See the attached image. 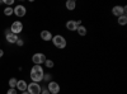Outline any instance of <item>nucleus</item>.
Instances as JSON below:
<instances>
[{
  "mask_svg": "<svg viewBox=\"0 0 127 94\" xmlns=\"http://www.w3.org/2000/svg\"><path fill=\"white\" fill-rule=\"evenodd\" d=\"M43 75H45V71L42 69L41 65H33V67L31 69V79L33 83H39L43 80Z\"/></svg>",
  "mask_w": 127,
  "mask_h": 94,
  "instance_id": "nucleus-1",
  "label": "nucleus"
},
{
  "mask_svg": "<svg viewBox=\"0 0 127 94\" xmlns=\"http://www.w3.org/2000/svg\"><path fill=\"white\" fill-rule=\"evenodd\" d=\"M52 43H54V46L56 47V48H59V50H62V48H65L66 47V39H65V37L64 36H61V34H56V36H54L52 37Z\"/></svg>",
  "mask_w": 127,
  "mask_h": 94,
  "instance_id": "nucleus-2",
  "label": "nucleus"
},
{
  "mask_svg": "<svg viewBox=\"0 0 127 94\" xmlns=\"http://www.w3.org/2000/svg\"><path fill=\"white\" fill-rule=\"evenodd\" d=\"M27 92L29 94H41L42 92V87L38 84V83H29L28 87H27Z\"/></svg>",
  "mask_w": 127,
  "mask_h": 94,
  "instance_id": "nucleus-3",
  "label": "nucleus"
},
{
  "mask_svg": "<svg viewBox=\"0 0 127 94\" xmlns=\"http://www.w3.org/2000/svg\"><path fill=\"white\" fill-rule=\"evenodd\" d=\"M126 12H127V8L126 6H121V5H116L112 8V14L114 17H122V15H126Z\"/></svg>",
  "mask_w": 127,
  "mask_h": 94,
  "instance_id": "nucleus-4",
  "label": "nucleus"
},
{
  "mask_svg": "<svg viewBox=\"0 0 127 94\" xmlns=\"http://www.w3.org/2000/svg\"><path fill=\"white\" fill-rule=\"evenodd\" d=\"M79 26H81V20H67L65 24L66 29L70 31V32H75Z\"/></svg>",
  "mask_w": 127,
  "mask_h": 94,
  "instance_id": "nucleus-5",
  "label": "nucleus"
},
{
  "mask_svg": "<svg viewBox=\"0 0 127 94\" xmlns=\"http://www.w3.org/2000/svg\"><path fill=\"white\" fill-rule=\"evenodd\" d=\"M23 31V24L22 22H19V20H15V22L12 23V27H10V32L13 34H18Z\"/></svg>",
  "mask_w": 127,
  "mask_h": 94,
  "instance_id": "nucleus-6",
  "label": "nucleus"
},
{
  "mask_svg": "<svg viewBox=\"0 0 127 94\" xmlns=\"http://www.w3.org/2000/svg\"><path fill=\"white\" fill-rule=\"evenodd\" d=\"M47 90H48L51 94H59L60 90H61V88H60V85H59V83H56V81H50Z\"/></svg>",
  "mask_w": 127,
  "mask_h": 94,
  "instance_id": "nucleus-7",
  "label": "nucleus"
},
{
  "mask_svg": "<svg viewBox=\"0 0 127 94\" xmlns=\"http://www.w3.org/2000/svg\"><path fill=\"white\" fill-rule=\"evenodd\" d=\"M32 61H33L34 65H42L46 61V56L43 54H34L32 56Z\"/></svg>",
  "mask_w": 127,
  "mask_h": 94,
  "instance_id": "nucleus-8",
  "label": "nucleus"
},
{
  "mask_svg": "<svg viewBox=\"0 0 127 94\" xmlns=\"http://www.w3.org/2000/svg\"><path fill=\"white\" fill-rule=\"evenodd\" d=\"M27 13V9L24 5H17L15 8H13V14H15L17 17H24Z\"/></svg>",
  "mask_w": 127,
  "mask_h": 94,
  "instance_id": "nucleus-9",
  "label": "nucleus"
},
{
  "mask_svg": "<svg viewBox=\"0 0 127 94\" xmlns=\"http://www.w3.org/2000/svg\"><path fill=\"white\" fill-rule=\"evenodd\" d=\"M27 87H28V84H27L26 80H18L15 89H18L19 92H26L27 90Z\"/></svg>",
  "mask_w": 127,
  "mask_h": 94,
  "instance_id": "nucleus-10",
  "label": "nucleus"
},
{
  "mask_svg": "<svg viewBox=\"0 0 127 94\" xmlns=\"http://www.w3.org/2000/svg\"><path fill=\"white\" fill-rule=\"evenodd\" d=\"M52 37H54L52 33L50 32V31H47V29H45V31H42V32H41V38L43 41H51Z\"/></svg>",
  "mask_w": 127,
  "mask_h": 94,
  "instance_id": "nucleus-11",
  "label": "nucleus"
},
{
  "mask_svg": "<svg viewBox=\"0 0 127 94\" xmlns=\"http://www.w3.org/2000/svg\"><path fill=\"white\" fill-rule=\"evenodd\" d=\"M66 9L69 10V12H72V10H75L76 8V3H75V0H67L66 4H65Z\"/></svg>",
  "mask_w": 127,
  "mask_h": 94,
  "instance_id": "nucleus-12",
  "label": "nucleus"
},
{
  "mask_svg": "<svg viewBox=\"0 0 127 94\" xmlns=\"http://www.w3.org/2000/svg\"><path fill=\"white\" fill-rule=\"evenodd\" d=\"M5 38H6V41L9 43H15L17 41H18V36L17 34H13V33H9L8 36H5Z\"/></svg>",
  "mask_w": 127,
  "mask_h": 94,
  "instance_id": "nucleus-13",
  "label": "nucleus"
},
{
  "mask_svg": "<svg viewBox=\"0 0 127 94\" xmlns=\"http://www.w3.org/2000/svg\"><path fill=\"white\" fill-rule=\"evenodd\" d=\"M76 32H78V34L79 36H87V33H88V31H87V27H84V26H79L78 27V29H76Z\"/></svg>",
  "mask_w": 127,
  "mask_h": 94,
  "instance_id": "nucleus-14",
  "label": "nucleus"
},
{
  "mask_svg": "<svg viewBox=\"0 0 127 94\" xmlns=\"http://www.w3.org/2000/svg\"><path fill=\"white\" fill-rule=\"evenodd\" d=\"M43 64H45V66H46L47 69H52V67L55 66V62L52 61V60H50V59H46V61L43 62Z\"/></svg>",
  "mask_w": 127,
  "mask_h": 94,
  "instance_id": "nucleus-15",
  "label": "nucleus"
},
{
  "mask_svg": "<svg viewBox=\"0 0 127 94\" xmlns=\"http://www.w3.org/2000/svg\"><path fill=\"white\" fill-rule=\"evenodd\" d=\"M118 24H120V26H126V24H127V15L118 17Z\"/></svg>",
  "mask_w": 127,
  "mask_h": 94,
  "instance_id": "nucleus-16",
  "label": "nucleus"
},
{
  "mask_svg": "<svg viewBox=\"0 0 127 94\" xmlns=\"http://www.w3.org/2000/svg\"><path fill=\"white\" fill-rule=\"evenodd\" d=\"M17 83H18V80L15 78H12L9 80V87L10 88H17Z\"/></svg>",
  "mask_w": 127,
  "mask_h": 94,
  "instance_id": "nucleus-17",
  "label": "nucleus"
},
{
  "mask_svg": "<svg viewBox=\"0 0 127 94\" xmlns=\"http://www.w3.org/2000/svg\"><path fill=\"white\" fill-rule=\"evenodd\" d=\"M4 14H5L6 17L12 15V14H13V8H10V6H6V8L4 9Z\"/></svg>",
  "mask_w": 127,
  "mask_h": 94,
  "instance_id": "nucleus-18",
  "label": "nucleus"
},
{
  "mask_svg": "<svg viewBox=\"0 0 127 94\" xmlns=\"http://www.w3.org/2000/svg\"><path fill=\"white\" fill-rule=\"evenodd\" d=\"M6 94H18L15 88H9V90L6 92Z\"/></svg>",
  "mask_w": 127,
  "mask_h": 94,
  "instance_id": "nucleus-19",
  "label": "nucleus"
},
{
  "mask_svg": "<svg viewBox=\"0 0 127 94\" xmlns=\"http://www.w3.org/2000/svg\"><path fill=\"white\" fill-rule=\"evenodd\" d=\"M3 3H4V4H6V5L9 6V5H12V4L14 3V0H3Z\"/></svg>",
  "mask_w": 127,
  "mask_h": 94,
  "instance_id": "nucleus-20",
  "label": "nucleus"
},
{
  "mask_svg": "<svg viewBox=\"0 0 127 94\" xmlns=\"http://www.w3.org/2000/svg\"><path fill=\"white\" fill-rule=\"evenodd\" d=\"M18 46H20V47H22L23 45H24V42H23V39H20V38H18V41H17V42H15Z\"/></svg>",
  "mask_w": 127,
  "mask_h": 94,
  "instance_id": "nucleus-21",
  "label": "nucleus"
},
{
  "mask_svg": "<svg viewBox=\"0 0 127 94\" xmlns=\"http://www.w3.org/2000/svg\"><path fill=\"white\" fill-rule=\"evenodd\" d=\"M43 80H45V81L51 80V75H50V74H45V75H43Z\"/></svg>",
  "mask_w": 127,
  "mask_h": 94,
  "instance_id": "nucleus-22",
  "label": "nucleus"
},
{
  "mask_svg": "<svg viewBox=\"0 0 127 94\" xmlns=\"http://www.w3.org/2000/svg\"><path fill=\"white\" fill-rule=\"evenodd\" d=\"M41 94H51L47 89H42V92H41Z\"/></svg>",
  "mask_w": 127,
  "mask_h": 94,
  "instance_id": "nucleus-23",
  "label": "nucleus"
},
{
  "mask_svg": "<svg viewBox=\"0 0 127 94\" xmlns=\"http://www.w3.org/2000/svg\"><path fill=\"white\" fill-rule=\"evenodd\" d=\"M3 56H4V51L0 48V57H3Z\"/></svg>",
  "mask_w": 127,
  "mask_h": 94,
  "instance_id": "nucleus-24",
  "label": "nucleus"
},
{
  "mask_svg": "<svg viewBox=\"0 0 127 94\" xmlns=\"http://www.w3.org/2000/svg\"><path fill=\"white\" fill-rule=\"evenodd\" d=\"M9 33H12V32H10V29H5V36H8Z\"/></svg>",
  "mask_w": 127,
  "mask_h": 94,
  "instance_id": "nucleus-25",
  "label": "nucleus"
},
{
  "mask_svg": "<svg viewBox=\"0 0 127 94\" xmlns=\"http://www.w3.org/2000/svg\"><path fill=\"white\" fill-rule=\"evenodd\" d=\"M22 94H29V93H28V92L26 90V92H22Z\"/></svg>",
  "mask_w": 127,
  "mask_h": 94,
  "instance_id": "nucleus-26",
  "label": "nucleus"
}]
</instances>
